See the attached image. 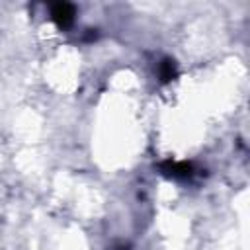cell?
Masks as SVG:
<instances>
[{
  "label": "cell",
  "instance_id": "cell-3",
  "mask_svg": "<svg viewBox=\"0 0 250 250\" xmlns=\"http://www.w3.org/2000/svg\"><path fill=\"white\" fill-rule=\"evenodd\" d=\"M174 74H176V66H174V61H170V59H164V61H162V64H160V78H162L164 82H168L170 78H174Z\"/></svg>",
  "mask_w": 250,
  "mask_h": 250
},
{
  "label": "cell",
  "instance_id": "cell-2",
  "mask_svg": "<svg viewBox=\"0 0 250 250\" xmlns=\"http://www.w3.org/2000/svg\"><path fill=\"white\" fill-rule=\"evenodd\" d=\"M162 168L168 176H174V178H188L191 174V166L188 162H166Z\"/></svg>",
  "mask_w": 250,
  "mask_h": 250
},
{
  "label": "cell",
  "instance_id": "cell-1",
  "mask_svg": "<svg viewBox=\"0 0 250 250\" xmlns=\"http://www.w3.org/2000/svg\"><path fill=\"white\" fill-rule=\"evenodd\" d=\"M51 16H53V20L57 21V25L68 27V25L72 23V20H74V8H72V4H68V2H57V4H53V8H51Z\"/></svg>",
  "mask_w": 250,
  "mask_h": 250
}]
</instances>
